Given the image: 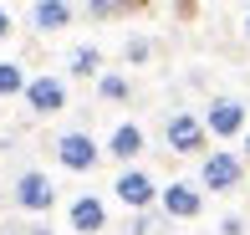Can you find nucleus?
<instances>
[{
	"mask_svg": "<svg viewBox=\"0 0 250 235\" xmlns=\"http://www.w3.org/2000/svg\"><path fill=\"white\" fill-rule=\"evenodd\" d=\"M240 179H245V159H240V153H230V149L204 153V169H199V184L204 189L230 194V189H240Z\"/></svg>",
	"mask_w": 250,
	"mask_h": 235,
	"instance_id": "f257e3e1",
	"label": "nucleus"
},
{
	"mask_svg": "<svg viewBox=\"0 0 250 235\" xmlns=\"http://www.w3.org/2000/svg\"><path fill=\"white\" fill-rule=\"evenodd\" d=\"M56 159H62V169H72V174H92L102 149H97V138H87V133H62V138H56Z\"/></svg>",
	"mask_w": 250,
	"mask_h": 235,
	"instance_id": "f03ea898",
	"label": "nucleus"
},
{
	"mask_svg": "<svg viewBox=\"0 0 250 235\" xmlns=\"http://www.w3.org/2000/svg\"><path fill=\"white\" fill-rule=\"evenodd\" d=\"M164 138H168V149H174V153H204L209 128H204V118H194V113H174V118H168V128H164Z\"/></svg>",
	"mask_w": 250,
	"mask_h": 235,
	"instance_id": "7ed1b4c3",
	"label": "nucleus"
},
{
	"mask_svg": "<svg viewBox=\"0 0 250 235\" xmlns=\"http://www.w3.org/2000/svg\"><path fill=\"white\" fill-rule=\"evenodd\" d=\"M16 205H21V210H31V215H46V210L56 205L51 179H46V174H36V169H26V174L16 179Z\"/></svg>",
	"mask_w": 250,
	"mask_h": 235,
	"instance_id": "20e7f679",
	"label": "nucleus"
},
{
	"mask_svg": "<svg viewBox=\"0 0 250 235\" xmlns=\"http://www.w3.org/2000/svg\"><path fill=\"white\" fill-rule=\"evenodd\" d=\"M26 103H31V113H41V118L62 113L66 107V82L62 77H31L26 82Z\"/></svg>",
	"mask_w": 250,
	"mask_h": 235,
	"instance_id": "39448f33",
	"label": "nucleus"
},
{
	"mask_svg": "<svg viewBox=\"0 0 250 235\" xmlns=\"http://www.w3.org/2000/svg\"><path fill=\"white\" fill-rule=\"evenodd\" d=\"M158 199H164V215H174V220H194L204 210V194L194 184H184V179H174L168 189H158Z\"/></svg>",
	"mask_w": 250,
	"mask_h": 235,
	"instance_id": "423d86ee",
	"label": "nucleus"
},
{
	"mask_svg": "<svg viewBox=\"0 0 250 235\" xmlns=\"http://www.w3.org/2000/svg\"><path fill=\"white\" fill-rule=\"evenodd\" d=\"M204 128H209L214 138H235V133L245 128V103H235V97H220V103H209V113H204Z\"/></svg>",
	"mask_w": 250,
	"mask_h": 235,
	"instance_id": "0eeeda50",
	"label": "nucleus"
},
{
	"mask_svg": "<svg viewBox=\"0 0 250 235\" xmlns=\"http://www.w3.org/2000/svg\"><path fill=\"white\" fill-rule=\"evenodd\" d=\"M72 230H77V235L107 230V205H102L97 194H77V199H72Z\"/></svg>",
	"mask_w": 250,
	"mask_h": 235,
	"instance_id": "6e6552de",
	"label": "nucleus"
},
{
	"mask_svg": "<svg viewBox=\"0 0 250 235\" xmlns=\"http://www.w3.org/2000/svg\"><path fill=\"white\" fill-rule=\"evenodd\" d=\"M112 194H118V199H123V205H133V210H148V205H153V194H158V189H153V179H148V174H143V169H128V174H123V179H118V184H112Z\"/></svg>",
	"mask_w": 250,
	"mask_h": 235,
	"instance_id": "1a4fd4ad",
	"label": "nucleus"
},
{
	"mask_svg": "<svg viewBox=\"0 0 250 235\" xmlns=\"http://www.w3.org/2000/svg\"><path fill=\"white\" fill-rule=\"evenodd\" d=\"M107 153H112V159H123V164L138 159V153H143V128H138V123H118L112 138H107Z\"/></svg>",
	"mask_w": 250,
	"mask_h": 235,
	"instance_id": "9d476101",
	"label": "nucleus"
},
{
	"mask_svg": "<svg viewBox=\"0 0 250 235\" xmlns=\"http://www.w3.org/2000/svg\"><path fill=\"white\" fill-rule=\"evenodd\" d=\"M31 26H36V31H62V26H72V0H36Z\"/></svg>",
	"mask_w": 250,
	"mask_h": 235,
	"instance_id": "9b49d317",
	"label": "nucleus"
},
{
	"mask_svg": "<svg viewBox=\"0 0 250 235\" xmlns=\"http://www.w3.org/2000/svg\"><path fill=\"white\" fill-rule=\"evenodd\" d=\"M26 92V72L21 62H0V97H21Z\"/></svg>",
	"mask_w": 250,
	"mask_h": 235,
	"instance_id": "f8f14e48",
	"label": "nucleus"
},
{
	"mask_svg": "<svg viewBox=\"0 0 250 235\" xmlns=\"http://www.w3.org/2000/svg\"><path fill=\"white\" fill-rule=\"evenodd\" d=\"M97 66H102V51L97 46H77L72 51V77H97Z\"/></svg>",
	"mask_w": 250,
	"mask_h": 235,
	"instance_id": "ddd939ff",
	"label": "nucleus"
},
{
	"mask_svg": "<svg viewBox=\"0 0 250 235\" xmlns=\"http://www.w3.org/2000/svg\"><path fill=\"white\" fill-rule=\"evenodd\" d=\"M97 92L112 97V103H123V97H128V82H123V77H97Z\"/></svg>",
	"mask_w": 250,
	"mask_h": 235,
	"instance_id": "4468645a",
	"label": "nucleus"
},
{
	"mask_svg": "<svg viewBox=\"0 0 250 235\" xmlns=\"http://www.w3.org/2000/svg\"><path fill=\"white\" fill-rule=\"evenodd\" d=\"M118 16H148V0H112Z\"/></svg>",
	"mask_w": 250,
	"mask_h": 235,
	"instance_id": "2eb2a0df",
	"label": "nucleus"
},
{
	"mask_svg": "<svg viewBox=\"0 0 250 235\" xmlns=\"http://www.w3.org/2000/svg\"><path fill=\"white\" fill-rule=\"evenodd\" d=\"M87 10H92L97 21H107V16H118V5H112V0H87Z\"/></svg>",
	"mask_w": 250,
	"mask_h": 235,
	"instance_id": "dca6fc26",
	"label": "nucleus"
},
{
	"mask_svg": "<svg viewBox=\"0 0 250 235\" xmlns=\"http://www.w3.org/2000/svg\"><path fill=\"white\" fill-rule=\"evenodd\" d=\"M128 62H148V41H143V36L128 41Z\"/></svg>",
	"mask_w": 250,
	"mask_h": 235,
	"instance_id": "f3484780",
	"label": "nucleus"
},
{
	"mask_svg": "<svg viewBox=\"0 0 250 235\" xmlns=\"http://www.w3.org/2000/svg\"><path fill=\"white\" fill-rule=\"evenodd\" d=\"M220 235H245V220H240V215H230V220L220 225Z\"/></svg>",
	"mask_w": 250,
	"mask_h": 235,
	"instance_id": "a211bd4d",
	"label": "nucleus"
},
{
	"mask_svg": "<svg viewBox=\"0 0 250 235\" xmlns=\"http://www.w3.org/2000/svg\"><path fill=\"white\" fill-rule=\"evenodd\" d=\"M10 26H16V21H10V16H5V10H0V41H5V36H10Z\"/></svg>",
	"mask_w": 250,
	"mask_h": 235,
	"instance_id": "6ab92c4d",
	"label": "nucleus"
},
{
	"mask_svg": "<svg viewBox=\"0 0 250 235\" xmlns=\"http://www.w3.org/2000/svg\"><path fill=\"white\" fill-rule=\"evenodd\" d=\"M26 235H51V230H46V225H31V230H26Z\"/></svg>",
	"mask_w": 250,
	"mask_h": 235,
	"instance_id": "aec40b11",
	"label": "nucleus"
},
{
	"mask_svg": "<svg viewBox=\"0 0 250 235\" xmlns=\"http://www.w3.org/2000/svg\"><path fill=\"white\" fill-rule=\"evenodd\" d=\"M0 235H26V230H16V225H10V230H0Z\"/></svg>",
	"mask_w": 250,
	"mask_h": 235,
	"instance_id": "412c9836",
	"label": "nucleus"
},
{
	"mask_svg": "<svg viewBox=\"0 0 250 235\" xmlns=\"http://www.w3.org/2000/svg\"><path fill=\"white\" fill-rule=\"evenodd\" d=\"M245 164H250V133H245Z\"/></svg>",
	"mask_w": 250,
	"mask_h": 235,
	"instance_id": "4be33fe9",
	"label": "nucleus"
},
{
	"mask_svg": "<svg viewBox=\"0 0 250 235\" xmlns=\"http://www.w3.org/2000/svg\"><path fill=\"white\" fill-rule=\"evenodd\" d=\"M245 36H250V16H245Z\"/></svg>",
	"mask_w": 250,
	"mask_h": 235,
	"instance_id": "5701e85b",
	"label": "nucleus"
}]
</instances>
